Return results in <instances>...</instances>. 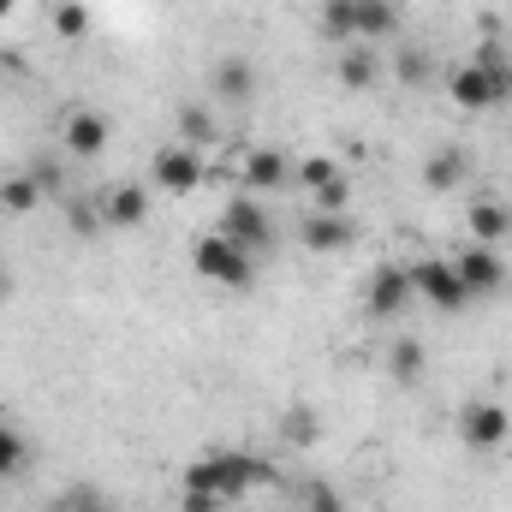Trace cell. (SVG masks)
<instances>
[{"label": "cell", "instance_id": "cell-20", "mask_svg": "<svg viewBox=\"0 0 512 512\" xmlns=\"http://www.w3.org/2000/svg\"><path fill=\"white\" fill-rule=\"evenodd\" d=\"M423 364H429V358H423L417 340H393V346H387V376H393L399 387L423 382Z\"/></svg>", "mask_w": 512, "mask_h": 512}, {"label": "cell", "instance_id": "cell-5", "mask_svg": "<svg viewBox=\"0 0 512 512\" xmlns=\"http://www.w3.org/2000/svg\"><path fill=\"white\" fill-rule=\"evenodd\" d=\"M221 233H227L239 251H251V256H268V251H274V215H268L256 197H233V203H227V215H221Z\"/></svg>", "mask_w": 512, "mask_h": 512}, {"label": "cell", "instance_id": "cell-19", "mask_svg": "<svg viewBox=\"0 0 512 512\" xmlns=\"http://www.w3.org/2000/svg\"><path fill=\"white\" fill-rule=\"evenodd\" d=\"M36 203H42V179L36 173H12L0 185V209L6 215H36Z\"/></svg>", "mask_w": 512, "mask_h": 512}, {"label": "cell", "instance_id": "cell-8", "mask_svg": "<svg viewBox=\"0 0 512 512\" xmlns=\"http://www.w3.org/2000/svg\"><path fill=\"white\" fill-rule=\"evenodd\" d=\"M298 239H304V251H316V256L352 251V245H358V221H352V215H322V209H304Z\"/></svg>", "mask_w": 512, "mask_h": 512}, {"label": "cell", "instance_id": "cell-17", "mask_svg": "<svg viewBox=\"0 0 512 512\" xmlns=\"http://www.w3.org/2000/svg\"><path fill=\"white\" fill-rule=\"evenodd\" d=\"M179 137H185L191 149H215V143H221V120H215L203 102H185V108H179Z\"/></svg>", "mask_w": 512, "mask_h": 512}, {"label": "cell", "instance_id": "cell-14", "mask_svg": "<svg viewBox=\"0 0 512 512\" xmlns=\"http://www.w3.org/2000/svg\"><path fill=\"white\" fill-rule=\"evenodd\" d=\"M399 0H352V24H358V42H382L399 36Z\"/></svg>", "mask_w": 512, "mask_h": 512}, {"label": "cell", "instance_id": "cell-9", "mask_svg": "<svg viewBox=\"0 0 512 512\" xmlns=\"http://www.w3.org/2000/svg\"><path fill=\"white\" fill-rule=\"evenodd\" d=\"M60 143H66V155L96 161V155L114 143V126H108V114H96V108H72V114L60 120Z\"/></svg>", "mask_w": 512, "mask_h": 512}, {"label": "cell", "instance_id": "cell-24", "mask_svg": "<svg viewBox=\"0 0 512 512\" xmlns=\"http://www.w3.org/2000/svg\"><path fill=\"white\" fill-rule=\"evenodd\" d=\"M334 179H340V161H334V155H304V161H298V185H304V191H322V185H334Z\"/></svg>", "mask_w": 512, "mask_h": 512}, {"label": "cell", "instance_id": "cell-21", "mask_svg": "<svg viewBox=\"0 0 512 512\" xmlns=\"http://www.w3.org/2000/svg\"><path fill=\"white\" fill-rule=\"evenodd\" d=\"M316 18H322V36H328V42H346V48L358 42V24H352V0H322V12H316Z\"/></svg>", "mask_w": 512, "mask_h": 512}, {"label": "cell", "instance_id": "cell-26", "mask_svg": "<svg viewBox=\"0 0 512 512\" xmlns=\"http://www.w3.org/2000/svg\"><path fill=\"white\" fill-rule=\"evenodd\" d=\"M298 512H346V501H340L334 483H304L298 489Z\"/></svg>", "mask_w": 512, "mask_h": 512}, {"label": "cell", "instance_id": "cell-4", "mask_svg": "<svg viewBox=\"0 0 512 512\" xmlns=\"http://www.w3.org/2000/svg\"><path fill=\"white\" fill-rule=\"evenodd\" d=\"M512 435V411L501 399H465L459 405V441L471 453H501Z\"/></svg>", "mask_w": 512, "mask_h": 512}, {"label": "cell", "instance_id": "cell-1", "mask_svg": "<svg viewBox=\"0 0 512 512\" xmlns=\"http://www.w3.org/2000/svg\"><path fill=\"white\" fill-rule=\"evenodd\" d=\"M268 477H274L268 459L239 453V447H215V453H203V459L185 471V495H215L221 507H233V501H245L251 489H262Z\"/></svg>", "mask_w": 512, "mask_h": 512}, {"label": "cell", "instance_id": "cell-6", "mask_svg": "<svg viewBox=\"0 0 512 512\" xmlns=\"http://www.w3.org/2000/svg\"><path fill=\"white\" fill-rule=\"evenodd\" d=\"M149 173H155V185L167 191V197H191L197 185H203V149H191V143H167V149H155V161H149Z\"/></svg>", "mask_w": 512, "mask_h": 512}, {"label": "cell", "instance_id": "cell-16", "mask_svg": "<svg viewBox=\"0 0 512 512\" xmlns=\"http://www.w3.org/2000/svg\"><path fill=\"white\" fill-rule=\"evenodd\" d=\"M334 78H340L346 90H370V84L382 78V60H376V48H370V42H352V48L340 54V66H334Z\"/></svg>", "mask_w": 512, "mask_h": 512}, {"label": "cell", "instance_id": "cell-18", "mask_svg": "<svg viewBox=\"0 0 512 512\" xmlns=\"http://www.w3.org/2000/svg\"><path fill=\"white\" fill-rule=\"evenodd\" d=\"M239 173H245L251 191H274V185H286V155L280 149H251Z\"/></svg>", "mask_w": 512, "mask_h": 512}, {"label": "cell", "instance_id": "cell-3", "mask_svg": "<svg viewBox=\"0 0 512 512\" xmlns=\"http://www.w3.org/2000/svg\"><path fill=\"white\" fill-rule=\"evenodd\" d=\"M411 286H417V298L423 304H435V310H471L477 298H471V286L459 280V268H453V256H423L417 268H411Z\"/></svg>", "mask_w": 512, "mask_h": 512}, {"label": "cell", "instance_id": "cell-2", "mask_svg": "<svg viewBox=\"0 0 512 512\" xmlns=\"http://www.w3.org/2000/svg\"><path fill=\"white\" fill-rule=\"evenodd\" d=\"M191 268H197L209 286H227V292H239V286H251V280H256V256L239 251L227 233H209V239H197Z\"/></svg>", "mask_w": 512, "mask_h": 512}, {"label": "cell", "instance_id": "cell-10", "mask_svg": "<svg viewBox=\"0 0 512 512\" xmlns=\"http://www.w3.org/2000/svg\"><path fill=\"white\" fill-rule=\"evenodd\" d=\"M453 268H459V280L471 286V298H489V292L507 286V262H501L495 245H465V251L453 256Z\"/></svg>", "mask_w": 512, "mask_h": 512}, {"label": "cell", "instance_id": "cell-13", "mask_svg": "<svg viewBox=\"0 0 512 512\" xmlns=\"http://www.w3.org/2000/svg\"><path fill=\"white\" fill-rule=\"evenodd\" d=\"M465 173H471V161H465V149L459 143H447V149H429V161H423V185L429 191H459L465 185Z\"/></svg>", "mask_w": 512, "mask_h": 512}, {"label": "cell", "instance_id": "cell-23", "mask_svg": "<svg viewBox=\"0 0 512 512\" xmlns=\"http://www.w3.org/2000/svg\"><path fill=\"white\" fill-rule=\"evenodd\" d=\"M54 36H66V42L90 36V6H84V0H60V6H54Z\"/></svg>", "mask_w": 512, "mask_h": 512}, {"label": "cell", "instance_id": "cell-7", "mask_svg": "<svg viewBox=\"0 0 512 512\" xmlns=\"http://www.w3.org/2000/svg\"><path fill=\"white\" fill-rule=\"evenodd\" d=\"M411 298H417V286H411V268L387 262V268H376V274H370V292H364V304H370V316H376V322L405 316V310H411Z\"/></svg>", "mask_w": 512, "mask_h": 512}, {"label": "cell", "instance_id": "cell-11", "mask_svg": "<svg viewBox=\"0 0 512 512\" xmlns=\"http://www.w3.org/2000/svg\"><path fill=\"white\" fill-rule=\"evenodd\" d=\"M471 245H507V233H512V203H495V197H477L471 203Z\"/></svg>", "mask_w": 512, "mask_h": 512}, {"label": "cell", "instance_id": "cell-32", "mask_svg": "<svg viewBox=\"0 0 512 512\" xmlns=\"http://www.w3.org/2000/svg\"><path fill=\"white\" fill-rule=\"evenodd\" d=\"M12 6H18V0H0V18H12Z\"/></svg>", "mask_w": 512, "mask_h": 512}, {"label": "cell", "instance_id": "cell-31", "mask_svg": "<svg viewBox=\"0 0 512 512\" xmlns=\"http://www.w3.org/2000/svg\"><path fill=\"white\" fill-rule=\"evenodd\" d=\"M6 292H12V274H6V262H0V298H6Z\"/></svg>", "mask_w": 512, "mask_h": 512}, {"label": "cell", "instance_id": "cell-25", "mask_svg": "<svg viewBox=\"0 0 512 512\" xmlns=\"http://www.w3.org/2000/svg\"><path fill=\"white\" fill-rule=\"evenodd\" d=\"M280 429H286V441H292V447H310V441L322 435V417H316V411H304V405H292Z\"/></svg>", "mask_w": 512, "mask_h": 512}, {"label": "cell", "instance_id": "cell-27", "mask_svg": "<svg viewBox=\"0 0 512 512\" xmlns=\"http://www.w3.org/2000/svg\"><path fill=\"white\" fill-rule=\"evenodd\" d=\"M310 197H316V209H322V215H346V203H352V179L340 173L334 185H322V191H310Z\"/></svg>", "mask_w": 512, "mask_h": 512}, {"label": "cell", "instance_id": "cell-22", "mask_svg": "<svg viewBox=\"0 0 512 512\" xmlns=\"http://www.w3.org/2000/svg\"><path fill=\"white\" fill-rule=\"evenodd\" d=\"M24 459H30V441H24V429L0 417V483H6V477H18V471H24Z\"/></svg>", "mask_w": 512, "mask_h": 512}, {"label": "cell", "instance_id": "cell-15", "mask_svg": "<svg viewBox=\"0 0 512 512\" xmlns=\"http://www.w3.org/2000/svg\"><path fill=\"white\" fill-rule=\"evenodd\" d=\"M209 84H215L221 102H251L256 96V66L245 60V54H227V60L209 72Z\"/></svg>", "mask_w": 512, "mask_h": 512}, {"label": "cell", "instance_id": "cell-12", "mask_svg": "<svg viewBox=\"0 0 512 512\" xmlns=\"http://www.w3.org/2000/svg\"><path fill=\"white\" fill-rule=\"evenodd\" d=\"M96 209H102V227H143L149 221V191L143 185H114Z\"/></svg>", "mask_w": 512, "mask_h": 512}, {"label": "cell", "instance_id": "cell-30", "mask_svg": "<svg viewBox=\"0 0 512 512\" xmlns=\"http://www.w3.org/2000/svg\"><path fill=\"white\" fill-rule=\"evenodd\" d=\"M185 512H227L215 495H185Z\"/></svg>", "mask_w": 512, "mask_h": 512}, {"label": "cell", "instance_id": "cell-28", "mask_svg": "<svg viewBox=\"0 0 512 512\" xmlns=\"http://www.w3.org/2000/svg\"><path fill=\"white\" fill-rule=\"evenodd\" d=\"M429 66H435V60H429L423 48H399V60H393V72H399L405 84H423V78H429Z\"/></svg>", "mask_w": 512, "mask_h": 512}, {"label": "cell", "instance_id": "cell-29", "mask_svg": "<svg viewBox=\"0 0 512 512\" xmlns=\"http://www.w3.org/2000/svg\"><path fill=\"white\" fill-rule=\"evenodd\" d=\"M54 512H114V507H108L96 489H72V495H66V501H60Z\"/></svg>", "mask_w": 512, "mask_h": 512}]
</instances>
